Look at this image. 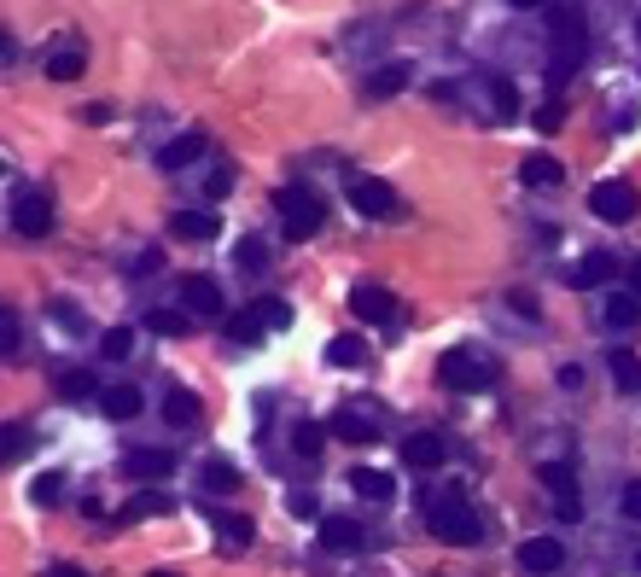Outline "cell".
<instances>
[{
	"mask_svg": "<svg viewBox=\"0 0 641 577\" xmlns=\"http://www.w3.org/2000/svg\"><path fill=\"white\" fill-rule=\"evenodd\" d=\"M426 531H432L438 543H455V548H473L478 537H484L467 490H438V496L426 502Z\"/></svg>",
	"mask_w": 641,
	"mask_h": 577,
	"instance_id": "cell-1",
	"label": "cell"
},
{
	"mask_svg": "<svg viewBox=\"0 0 641 577\" xmlns=\"http://www.w3.org/2000/svg\"><path fill=\"white\" fill-rule=\"evenodd\" d=\"M274 210H280L292 245H304L309 234H321V222H327V204L315 199L309 187H280V193H274Z\"/></svg>",
	"mask_w": 641,
	"mask_h": 577,
	"instance_id": "cell-2",
	"label": "cell"
},
{
	"mask_svg": "<svg viewBox=\"0 0 641 577\" xmlns=\"http://www.w3.org/2000/svg\"><path fill=\"white\" fill-rule=\"evenodd\" d=\"M583 47H589V35H583V24H577V12H560L554 41H548V76H554V82H566V76L583 65Z\"/></svg>",
	"mask_w": 641,
	"mask_h": 577,
	"instance_id": "cell-3",
	"label": "cell"
},
{
	"mask_svg": "<svg viewBox=\"0 0 641 577\" xmlns=\"http://www.w3.org/2000/svg\"><path fill=\"white\" fill-rule=\"evenodd\" d=\"M490 356H478V350H443L438 362V379L449 385V391H484L490 385Z\"/></svg>",
	"mask_w": 641,
	"mask_h": 577,
	"instance_id": "cell-4",
	"label": "cell"
},
{
	"mask_svg": "<svg viewBox=\"0 0 641 577\" xmlns=\"http://www.w3.org/2000/svg\"><path fill=\"white\" fill-rule=\"evenodd\" d=\"M344 199L356 204L362 216H373V222H391V216H397V193H391V181H379V175H350V181H344Z\"/></svg>",
	"mask_w": 641,
	"mask_h": 577,
	"instance_id": "cell-5",
	"label": "cell"
},
{
	"mask_svg": "<svg viewBox=\"0 0 641 577\" xmlns=\"http://www.w3.org/2000/svg\"><path fill=\"white\" fill-rule=\"evenodd\" d=\"M589 210L601 216V222H630L641 210V193L630 187V181H601L595 193H589Z\"/></svg>",
	"mask_w": 641,
	"mask_h": 577,
	"instance_id": "cell-6",
	"label": "cell"
},
{
	"mask_svg": "<svg viewBox=\"0 0 641 577\" xmlns=\"http://www.w3.org/2000/svg\"><path fill=\"white\" fill-rule=\"evenodd\" d=\"M12 228L24 239H41V234H53V199L47 193H18V204H12Z\"/></svg>",
	"mask_w": 641,
	"mask_h": 577,
	"instance_id": "cell-7",
	"label": "cell"
},
{
	"mask_svg": "<svg viewBox=\"0 0 641 577\" xmlns=\"http://www.w3.org/2000/svg\"><path fill=\"white\" fill-rule=\"evenodd\" d=\"M181 304L193 309V315L228 321V298H222V286H216L210 274H187V280H181Z\"/></svg>",
	"mask_w": 641,
	"mask_h": 577,
	"instance_id": "cell-8",
	"label": "cell"
},
{
	"mask_svg": "<svg viewBox=\"0 0 641 577\" xmlns=\"http://www.w3.org/2000/svg\"><path fill=\"white\" fill-rule=\"evenodd\" d=\"M542 484L554 490V508H560V519H577V473L572 461H542Z\"/></svg>",
	"mask_w": 641,
	"mask_h": 577,
	"instance_id": "cell-9",
	"label": "cell"
},
{
	"mask_svg": "<svg viewBox=\"0 0 641 577\" xmlns=\"http://www.w3.org/2000/svg\"><path fill=\"white\" fill-rule=\"evenodd\" d=\"M210 531H216L222 554H245V548H251V537H257L251 513H210Z\"/></svg>",
	"mask_w": 641,
	"mask_h": 577,
	"instance_id": "cell-10",
	"label": "cell"
},
{
	"mask_svg": "<svg viewBox=\"0 0 641 577\" xmlns=\"http://www.w3.org/2000/svg\"><path fill=\"white\" fill-rule=\"evenodd\" d=\"M169 234L187 239V245H204V239L222 234V216H216V210H175V216H169Z\"/></svg>",
	"mask_w": 641,
	"mask_h": 577,
	"instance_id": "cell-11",
	"label": "cell"
},
{
	"mask_svg": "<svg viewBox=\"0 0 641 577\" xmlns=\"http://www.w3.org/2000/svg\"><path fill=\"white\" fill-rule=\"evenodd\" d=\"M560 560H566V548H560V537H531V543H519V566H525L531 577L560 572Z\"/></svg>",
	"mask_w": 641,
	"mask_h": 577,
	"instance_id": "cell-12",
	"label": "cell"
},
{
	"mask_svg": "<svg viewBox=\"0 0 641 577\" xmlns=\"http://www.w3.org/2000/svg\"><path fill=\"white\" fill-rule=\"evenodd\" d=\"M350 309H356L368 327H385V321L397 315V298H391L385 286H356V292H350Z\"/></svg>",
	"mask_w": 641,
	"mask_h": 577,
	"instance_id": "cell-13",
	"label": "cell"
},
{
	"mask_svg": "<svg viewBox=\"0 0 641 577\" xmlns=\"http://www.w3.org/2000/svg\"><path fill=\"white\" fill-rule=\"evenodd\" d=\"M443 455H449V443H443L438 432H414V438H403V461L408 467H420V473H438Z\"/></svg>",
	"mask_w": 641,
	"mask_h": 577,
	"instance_id": "cell-14",
	"label": "cell"
},
{
	"mask_svg": "<svg viewBox=\"0 0 641 577\" xmlns=\"http://www.w3.org/2000/svg\"><path fill=\"white\" fill-rule=\"evenodd\" d=\"M123 473L140 478V484H152V478L175 473V455H169V449H129V455H123Z\"/></svg>",
	"mask_w": 641,
	"mask_h": 577,
	"instance_id": "cell-15",
	"label": "cell"
},
{
	"mask_svg": "<svg viewBox=\"0 0 641 577\" xmlns=\"http://www.w3.org/2000/svg\"><path fill=\"white\" fill-rule=\"evenodd\" d=\"M204 146H210V140H204L199 129H187V135H175V140L164 146V152H158V164H164V170L175 175V170H187V164H199V158H204Z\"/></svg>",
	"mask_w": 641,
	"mask_h": 577,
	"instance_id": "cell-16",
	"label": "cell"
},
{
	"mask_svg": "<svg viewBox=\"0 0 641 577\" xmlns=\"http://www.w3.org/2000/svg\"><path fill=\"white\" fill-rule=\"evenodd\" d=\"M350 490H356L362 502H379V508H385V502L397 496V478L379 473V467H356V473H350Z\"/></svg>",
	"mask_w": 641,
	"mask_h": 577,
	"instance_id": "cell-17",
	"label": "cell"
},
{
	"mask_svg": "<svg viewBox=\"0 0 641 577\" xmlns=\"http://www.w3.org/2000/svg\"><path fill=\"white\" fill-rule=\"evenodd\" d=\"M88 70V53H82V41H59L53 53H47V76L53 82H76Z\"/></svg>",
	"mask_w": 641,
	"mask_h": 577,
	"instance_id": "cell-18",
	"label": "cell"
},
{
	"mask_svg": "<svg viewBox=\"0 0 641 577\" xmlns=\"http://www.w3.org/2000/svg\"><path fill=\"white\" fill-rule=\"evenodd\" d=\"M327 432L344 443H379V426H373L368 414H356V408H338L333 420H327Z\"/></svg>",
	"mask_w": 641,
	"mask_h": 577,
	"instance_id": "cell-19",
	"label": "cell"
},
{
	"mask_svg": "<svg viewBox=\"0 0 641 577\" xmlns=\"http://www.w3.org/2000/svg\"><path fill=\"white\" fill-rule=\"evenodd\" d=\"M560 175H566V164H560V158H548V152L519 158V181H525V187H560Z\"/></svg>",
	"mask_w": 641,
	"mask_h": 577,
	"instance_id": "cell-20",
	"label": "cell"
},
{
	"mask_svg": "<svg viewBox=\"0 0 641 577\" xmlns=\"http://www.w3.org/2000/svg\"><path fill=\"white\" fill-rule=\"evenodd\" d=\"M321 543L333 548V554H356L362 548V525H350L344 513H333V519H321Z\"/></svg>",
	"mask_w": 641,
	"mask_h": 577,
	"instance_id": "cell-21",
	"label": "cell"
},
{
	"mask_svg": "<svg viewBox=\"0 0 641 577\" xmlns=\"http://www.w3.org/2000/svg\"><path fill=\"white\" fill-rule=\"evenodd\" d=\"M30 443H35L30 426H18V420H0V467L24 461V455H30Z\"/></svg>",
	"mask_w": 641,
	"mask_h": 577,
	"instance_id": "cell-22",
	"label": "cell"
},
{
	"mask_svg": "<svg viewBox=\"0 0 641 577\" xmlns=\"http://www.w3.org/2000/svg\"><path fill=\"white\" fill-rule=\"evenodd\" d=\"M222 327H228V339H239V344H263V333H269V321H263V304H257V309H239V315H228Z\"/></svg>",
	"mask_w": 641,
	"mask_h": 577,
	"instance_id": "cell-23",
	"label": "cell"
},
{
	"mask_svg": "<svg viewBox=\"0 0 641 577\" xmlns=\"http://www.w3.org/2000/svg\"><path fill=\"white\" fill-rule=\"evenodd\" d=\"M484 94H490V111H496V123H513V117H519V88H513L507 76H490V82H484Z\"/></svg>",
	"mask_w": 641,
	"mask_h": 577,
	"instance_id": "cell-24",
	"label": "cell"
},
{
	"mask_svg": "<svg viewBox=\"0 0 641 577\" xmlns=\"http://www.w3.org/2000/svg\"><path fill=\"white\" fill-rule=\"evenodd\" d=\"M607 327H612V333H636V327H641L636 292H618V298H607Z\"/></svg>",
	"mask_w": 641,
	"mask_h": 577,
	"instance_id": "cell-25",
	"label": "cell"
},
{
	"mask_svg": "<svg viewBox=\"0 0 641 577\" xmlns=\"http://www.w3.org/2000/svg\"><path fill=\"white\" fill-rule=\"evenodd\" d=\"M612 269H618V263H612L607 251H589V257H583V263L572 269V286H607Z\"/></svg>",
	"mask_w": 641,
	"mask_h": 577,
	"instance_id": "cell-26",
	"label": "cell"
},
{
	"mask_svg": "<svg viewBox=\"0 0 641 577\" xmlns=\"http://www.w3.org/2000/svg\"><path fill=\"white\" fill-rule=\"evenodd\" d=\"M100 397H105V414H111V420H135V414H140V408H146V403H140V391H135V385H111V391H100Z\"/></svg>",
	"mask_w": 641,
	"mask_h": 577,
	"instance_id": "cell-27",
	"label": "cell"
},
{
	"mask_svg": "<svg viewBox=\"0 0 641 577\" xmlns=\"http://www.w3.org/2000/svg\"><path fill=\"white\" fill-rule=\"evenodd\" d=\"M199 414H204V408H199L193 391H169V397H164V420H169V426H199Z\"/></svg>",
	"mask_w": 641,
	"mask_h": 577,
	"instance_id": "cell-28",
	"label": "cell"
},
{
	"mask_svg": "<svg viewBox=\"0 0 641 577\" xmlns=\"http://www.w3.org/2000/svg\"><path fill=\"white\" fill-rule=\"evenodd\" d=\"M146 327H152L158 339H187V333H193V315H181V309H152Z\"/></svg>",
	"mask_w": 641,
	"mask_h": 577,
	"instance_id": "cell-29",
	"label": "cell"
},
{
	"mask_svg": "<svg viewBox=\"0 0 641 577\" xmlns=\"http://www.w3.org/2000/svg\"><path fill=\"white\" fill-rule=\"evenodd\" d=\"M408 88V65H379L368 76V94L373 100H391V94H403Z\"/></svg>",
	"mask_w": 641,
	"mask_h": 577,
	"instance_id": "cell-30",
	"label": "cell"
},
{
	"mask_svg": "<svg viewBox=\"0 0 641 577\" xmlns=\"http://www.w3.org/2000/svg\"><path fill=\"white\" fill-rule=\"evenodd\" d=\"M612 385H618L624 397H636L641 391V362L630 356V350H612Z\"/></svg>",
	"mask_w": 641,
	"mask_h": 577,
	"instance_id": "cell-31",
	"label": "cell"
},
{
	"mask_svg": "<svg viewBox=\"0 0 641 577\" xmlns=\"http://www.w3.org/2000/svg\"><path fill=\"white\" fill-rule=\"evenodd\" d=\"M53 391H59L65 403H82V397H94V374H88V368H65V374L53 379Z\"/></svg>",
	"mask_w": 641,
	"mask_h": 577,
	"instance_id": "cell-32",
	"label": "cell"
},
{
	"mask_svg": "<svg viewBox=\"0 0 641 577\" xmlns=\"http://www.w3.org/2000/svg\"><path fill=\"white\" fill-rule=\"evenodd\" d=\"M158 513H175V502H169L164 490H140L135 502L123 508V519H158Z\"/></svg>",
	"mask_w": 641,
	"mask_h": 577,
	"instance_id": "cell-33",
	"label": "cell"
},
{
	"mask_svg": "<svg viewBox=\"0 0 641 577\" xmlns=\"http://www.w3.org/2000/svg\"><path fill=\"white\" fill-rule=\"evenodd\" d=\"M327 362H333V368H362V339H356V333H338V339L327 344Z\"/></svg>",
	"mask_w": 641,
	"mask_h": 577,
	"instance_id": "cell-34",
	"label": "cell"
},
{
	"mask_svg": "<svg viewBox=\"0 0 641 577\" xmlns=\"http://www.w3.org/2000/svg\"><path fill=\"white\" fill-rule=\"evenodd\" d=\"M100 356H111V362H123V356H135V333L129 327H111L100 339Z\"/></svg>",
	"mask_w": 641,
	"mask_h": 577,
	"instance_id": "cell-35",
	"label": "cell"
},
{
	"mask_svg": "<svg viewBox=\"0 0 641 577\" xmlns=\"http://www.w3.org/2000/svg\"><path fill=\"white\" fill-rule=\"evenodd\" d=\"M239 473L228 467V461H204V490H234Z\"/></svg>",
	"mask_w": 641,
	"mask_h": 577,
	"instance_id": "cell-36",
	"label": "cell"
},
{
	"mask_svg": "<svg viewBox=\"0 0 641 577\" xmlns=\"http://www.w3.org/2000/svg\"><path fill=\"white\" fill-rule=\"evenodd\" d=\"M0 356L18 362V315L12 309H0Z\"/></svg>",
	"mask_w": 641,
	"mask_h": 577,
	"instance_id": "cell-37",
	"label": "cell"
},
{
	"mask_svg": "<svg viewBox=\"0 0 641 577\" xmlns=\"http://www.w3.org/2000/svg\"><path fill=\"white\" fill-rule=\"evenodd\" d=\"M321 438H327V426H315V420H304V426L292 432V449H298V455H315V449H321Z\"/></svg>",
	"mask_w": 641,
	"mask_h": 577,
	"instance_id": "cell-38",
	"label": "cell"
},
{
	"mask_svg": "<svg viewBox=\"0 0 641 577\" xmlns=\"http://www.w3.org/2000/svg\"><path fill=\"white\" fill-rule=\"evenodd\" d=\"M59 490H65V478H59V473H41L30 484V496L41 502V508H53V502H59Z\"/></svg>",
	"mask_w": 641,
	"mask_h": 577,
	"instance_id": "cell-39",
	"label": "cell"
},
{
	"mask_svg": "<svg viewBox=\"0 0 641 577\" xmlns=\"http://www.w3.org/2000/svg\"><path fill=\"white\" fill-rule=\"evenodd\" d=\"M531 123H537L542 135H548V129H560V123H566V105H560V100H548V105L537 111V117H531Z\"/></svg>",
	"mask_w": 641,
	"mask_h": 577,
	"instance_id": "cell-40",
	"label": "cell"
},
{
	"mask_svg": "<svg viewBox=\"0 0 641 577\" xmlns=\"http://www.w3.org/2000/svg\"><path fill=\"white\" fill-rule=\"evenodd\" d=\"M239 263H245V269H257V263H269V251H263V239H245V245H239Z\"/></svg>",
	"mask_w": 641,
	"mask_h": 577,
	"instance_id": "cell-41",
	"label": "cell"
},
{
	"mask_svg": "<svg viewBox=\"0 0 641 577\" xmlns=\"http://www.w3.org/2000/svg\"><path fill=\"white\" fill-rule=\"evenodd\" d=\"M618 508H624V519L641 525V484H624V502H618Z\"/></svg>",
	"mask_w": 641,
	"mask_h": 577,
	"instance_id": "cell-42",
	"label": "cell"
},
{
	"mask_svg": "<svg viewBox=\"0 0 641 577\" xmlns=\"http://www.w3.org/2000/svg\"><path fill=\"white\" fill-rule=\"evenodd\" d=\"M228 187H234V170H210V181H204V193H210V199H222Z\"/></svg>",
	"mask_w": 641,
	"mask_h": 577,
	"instance_id": "cell-43",
	"label": "cell"
},
{
	"mask_svg": "<svg viewBox=\"0 0 641 577\" xmlns=\"http://www.w3.org/2000/svg\"><path fill=\"white\" fill-rule=\"evenodd\" d=\"M47 577H88L82 566H70V560H59V566H47Z\"/></svg>",
	"mask_w": 641,
	"mask_h": 577,
	"instance_id": "cell-44",
	"label": "cell"
},
{
	"mask_svg": "<svg viewBox=\"0 0 641 577\" xmlns=\"http://www.w3.org/2000/svg\"><path fill=\"white\" fill-rule=\"evenodd\" d=\"M12 53H18V47H12V35L0 30V65H12Z\"/></svg>",
	"mask_w": 641,
	"mask_h": 577,
	"instance_id": "cell-45",
	"label": "cell"
},
{
	"mask_svg": "<svg viewBox=\"0 0 641 577\" xmlns=\"http://www.w3.org/2000/svg\"><path fill=\"white\" fill-rule=\"evenodd\" d=\"M630 292L641 298V257H630Z\"/></svg>",
	"mask_w": 641,
	"mask_h": 577,
	"instance_id": "cell-46",
	"label": "cell"
},
{
	"mask_svg": "<svg viewBox=\"0 0 641 577\" xmlns=\"http://www.w3.org/2000/svg\"><path fill=\"white\" fill-rule=\"evenodd\" d=\"M507 6H519V12H531V6H542V0H507Z\"/></svg>",
	"mask_w": 641,
	"mask_h": 577,
	"instance_id": "cell-47",
	"label": "cell"
},
{
	"mask_svg": "<svg viewBox=\"0 0 641 577\" xmlns=\"http://www.w3.org/2000/svg\"><path fill=\"white\" fill-rule=\"evenodd\" d=\"M146 577H181V572H164V566H158V572H146Z\"/></svg>",
	"mask_w": 641,
	"mask_h": 577,
	"instance_id": "cell-48",
	"label": "cell"
},
{
	"mask_svg": "<svg viewBox=\"0 0 641 577\" xmlns=\"http://www.w3.org/2000/svg\"><path fill=\"white\" fill-rule=\"evenodd\" d=\"M636 24H641V18H636Z\"/></svg>",
	"mask_w": 641,
	"mask_h": 577,
	"instance_id": "cell-49",
	"label": "cell"
}]
</instances>
